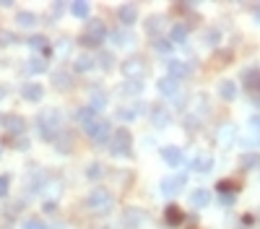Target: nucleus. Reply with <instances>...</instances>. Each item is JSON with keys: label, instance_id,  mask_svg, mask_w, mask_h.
Listing matches in <instances>:
<instances>
[{"label": "nucleus", "instance_id": "30", "mask_svg": "<svg viewBox=\"0 0 260 229\" xmlns=\"http://www.w3.org/2000/svg\"><path fill=\"white\" fill-rule=\"evenodd\" d=\"M242 167H245V169L260 167V154H245V156H242Z\"/></svg>", "mask_w": 260, "mask_h": 229}, {"label": "nucleus", "instance_id": "19", "mask_svg": "<svg viewBox=\"0 0 260 229\" xmlns=\"http://www.w3.org/2000/svg\"><path fill=\"white\" fill-rule=\"evenodd\" d=\"M190 203H193L195 209H206V206L211 203L208 190H193V193H190Z\"/></svg>", "mask_w": 260, "mask_h": 229}, {"label": "nucleus", "instance_id": "40", "mask_svg": "<svg viewBox=\"0 0 260 229\" xmlns=\"http://www.w3.org/2000/svg\"><path fill=\"white\" fill-rule=\"evenodd\" d=\"M206 44L216 47V44H219V31H208V34H206Z\"/></svg>", "mask_w": 260, "mask_h": 229}, {"label": "nucleus", "instance_id": "45", "mask_svg": "<svg viewBox=\"0 0 260 229\" xmlns=\"http://www.w3.org/2000/svg\"><path fill=\"white\" fill-rule=\"evenodd\" d=\"M0 120H3V117H0Z\"/></svg>", "mask_w": 260, "mask_h": 229}, {"label": "nucleus", "instance_id": "2", "mask_svg": "<svg viewBox=\"0 0 260 229\" xmlns=\"http://www.w3.org/2000/svg\"><path fill=\"white\" fill-rule=\"evenodd\" d=\"M104 37H107V29H104V24H101L99 18H91L86 24V29H84V37H81V42L86 44V47H99L101 42H104Z\"/></svg>", "mask_w": 260, "mask_h": 229}, {"label": "nucleus", "instance_id": "39", "mask_svg": "<svg viewBox=\"0 0 260 229\" xmlns=\"http://www.w3.org/2000/svg\"><path fill=\"white\" fill-rule=\"evenodd\" d=\"M234 198H237V193H234V190L221 193V203H224V206H232V203H234Z\"/></svg>", "mask_w": 260, "mask_h": 229}, {"label": "nucleus", "instance_id": "14", "mask_svg": "<svg viewBox=\"0 0 260 229\" xmlns=\"http://www.w3.org/2000/svg\"><path fill=\"white\" fill-rule=\"evenodd\" d=\"M162 159L169 167H179L182 164V151L177 146H167V148H162Z\"/></svg>", "mask_w": 260, "mask_h": 229}, {"label": "nucleus", "instance_id": "38", "mask_svg": "<svg viewBox=\"0 0 260 229\" xmlns=\"http://www.w3.org/2000/svg\"><path fill=\"white\" fill-rule=\"evenodd\" d=\"M8 185H10V177L8 175H0V198L8 196Z\"/></svg>", "mask_w": 260, "mask_h": 229}, {"label": "nucleus", "instance_id": "25", "mask_svg": "<svg viewBox=\"0 0 260 229\" xmlns=\"http://www.w3.org/2000/svg\"><path fill=\"white\" fill-rule=\"evenodd\" d=\"M169 39H172V44H179V42H185V39H187V29H185L182 24L172 26V31H169Z\"/></svg>", "mask_w": 260, "mask_h": 229}, {"label": "nucleus", "instance_id": "28", "mask_svg": "<svg viewBox=\"0 0 260 229\" xmlns=\"http://www.w3.org/2000/svg\"><path fill=\"white\" fill-rule=\"evenodd\" d=\"M162 24H164V18H162V16H151L149 21H146V31L156 37V34H159V29H162Z\"/></svg>", "mask_w": 260, "mask_h": 229}, {"label": "nucleus", "instance_id": "42", "mask_svg": "<svg viewBox=\"0 0 260 229\" xmlns=\"http://www.w3.org/2000/svg\"><path fill=\"white\" fill-rule=\"evenodd\" d=\"M16 148H21V151H26V148H29V141H26V138H18Z\"/></svg>", "mask_w": 260, "mask_h": 229}, {"label": "nucleus", "instance_id": "10", "mask_svg": "<svg viewBox=\"0 0 260 229\" xmlns=\"http://www.w3.org/2000/svg\"><path fill=\"white\" fill-rule=\"evenodd\" d=\"M91 138L96 141V146H104V143H109L112 141V128H109V122H104V120H99L96 122V128L88 133Z\"/></svg>", "mask_w": 260, "mask_h": 229}, {"label": "nucleus", "instance_id": "7", "mask_svg": "<svg viewBox=\"0 0 260 229\" xmlns=\"http://www.w3.org/2000/svg\"><path fill=\"white\" fill-rule=\"evenodd\" d=\"M185 182H187V175H174V177H167V180L162 182V193H164L167 198H174L177 193H182Z\"/></svg>", "mask_w": 260, "mask_h": 229}, {"label": "nucleus", "instance_id": "22", "mask_svg": "<svg viewBox=\"0 0 260 229\" xmlns=\"http://www.w3.org/2000/svg\"><path fill=\"white\" fill-rule=\"evenodd\" d=\"M219 94H221V99L232 102V99L237 97V84H234V81H221V86H219Z\"/></svg>", "mask_w": 260, "mask_h": 229}, {"label": "nucleus", "instance_id": "23", "mask_svg": "<svg viewBox=\"0 0 260 229\" xmlns=\"http://www.w3.org/2000/svg\"><path fill=\"white\" fill-rule=\"evenodd\" d=\"M88 107H91L94 112L104 110V107H107V94H101L99 89H94V91H91V105H88Z\"/></svg>", "mask_w": 260, "mask_h": 229}, {"label": "nucleus", "instance_id": "31", "mask_svg": "<svg viewBox=\"0 0 260 229\" xmlns=\"http://www.w3.org/2000/svg\"><path fill=\"white\" fill-rule=\"evenodd\" d=\"M29 71L31 73H44L47 71V60H44V57H34V60L29 63Z\"/></svg>", "mask_w": 260, "mask_h": 229}, {"label": "nucleus", "instance_id": "26", "mask_svg": "<svg viewBox=\"0 0 260 229\" xmlns=\"http://www.w3.org/2000/svg\"><path fill=\"white\" fill-rule=\"evenodd\" d=\"M91 68H94V60L88 55H78L76 57V71L78 73H86V71H91Z\"/></svg>", "mask_w": 260, "mask_h": 229}, {"label": "nucleus", "instance_id": "46", "mask_svg": "<svg viewBox=\"0 0 260 229\" xmlns=\"http://www.w3.org/2000/svg\"><path fill=\"white\" fill-rule=\"evenodd\" d=\"M101 229H104V227H101Z\"/></svg>", "mask_w": 260, "mask_h": 229}, {"label": "nucleus", "instance_id": "29", "mask_svg": "<svg viewBox=\"0 0 260 229\" xmlns=\"http://www.w3.org/2000/svg\"><path fill=\"white\" fill-rule=\"evenodd\" d=\"M29 47L37 50V52H47V37H31L29 39Z\"/></svg>", "mask_w": 260, "mask_h": 229}, {"label": "nucleus", "instance_id": "34", "mask_svg": "<svg viewBox=\"0 0 260 229\" xmlns=\"http://www.w3.org/2000/svg\"><path fill=\"white\" fill-rule=\"evenodd\" d=\"M154 47L159 50L162 55H169V52H172V47H174V44L169 42V39H156V42H154Z\"/></svg>", "mask_w": 260, "mask_h": 229}, {"label": "nucleus", "instance_id": "44", "mask_svg": "<svg viewBox=\"0 0 260 229\" xmlns=\"http://www.w3.org/2000/svg\"><path fill=\"white\" fill-rule=\"evenodd\" d=\"M258 143H260V138H258Z\"/></svg>", "mask_w": 260, "mask_h": 229}, {"label": "nucleus", "instance_id": "9", "mask_svg": "<svg viewBox=\"0 0 260 229\" xmlns=\"http://www.w3.org/2000/svg\"><path fill=\"white\" fill-rule=\"evenodd\" d=\"M151 122L156 128H167L169 122H172V112L167 110V105H156L151 107Z\"/></svg>", "mask_w": 260, "mask_h": 229}, {"label": "nucleus", "instance_id": "27", "mask_svg": "<svg viewBox=\"0 0 260 229\" xmlns=\"http://www.w3.org/2000/svg\"><path fill=\"white\" fill-rule=\"evenodd\" d=\"M112 42L115 44H133V34L130 31H122V29H117V31H112Z\"/></svg>", "mask_w": 260, "mask_h": 229}, {"label": "nucleus", "instance_id": "12", "mask_svg": "<svg viewBox=\"0 0 260 229\" xmlns=\"http://www.w3.org/2000/svg\"><path fill=\"white\" fill-rule=\"evenodd\" d=\"M117 16H120V21H122V24H125V26H133L135 21H138V5H133V3H125V5H120Z\"/></svg>", "mask_w": 260, "mask_h": 229}, {"label": "nucleus", "instance_id": "17", "mask_svg": "<svg viewBox=\"0 0 260 229\" xmlns=\"http://www.w3.org/2000/svg\"><path fill=\"white\" fill-rule=\"evenodd\" d=\"M21 94H24V99H26V102H39L44 91H42V86H39V84H26L24 89H21Z\"/></svg>", "mask_w": 260, "mask_h": 229}, {"label": "nucleus", "instance_id": "15", "mask_svg": "<svg viewBox=\"0 0 260 229\" xmlns=\"http://www.w3.org/2000/svg\"><path fill=\"white\" fill-rule=\"evenodd\" d=\"M156 89H159L164 97H172V94H177V89H179V81H177V78H172V76H164L162 81L156 84Z\"/></svg>", "mask_w": 260, "mask_h": 229}, {"label": "nucleus", "instance_id": "37", "mask_svg": "<svg viewBox=\"0 0 260 229\" xmlns=\"http://www.w3.org/2000/svg\"><path fill=\"white\" fill-rule=\"evenodd\" d=\"M135 114H138V107H120L117 117H120V120H133Z\"/></svg>", "mask_w": 260, "mask_h": 229}, {"label": "nucleus", "instance_id": "16", "mask_svg": "<svg viewBox=\"0 0 260 229\" xmlns=\"http://www.w3.org/2000/svg\"><path fill=\"white\" fill-rule=\"evenodd\" d=\"M242 81H245V86L250 89V91H260V71H258V68L245 71L242 73Z\"/></svg>", "mask_w": 260, "mask_h": 229}, {"label": "nucleus", "instance_id": "20", "mask_svg": "<svg viewBox=\"0 0 260 229\" xmlns=\"http://www.w3.org/2000/svg\"><path fill=\"white\" fill-rule=\"evenodd\" d=\"M88 10H91V5H88L86 0H76V3H71V13H73L76 18H86Z\"/></svg>", "mask_w": 260, "mask_h": 229}, {"label": "nucleus", "instance_id": "32", "mask_svg": "<svg viewBox=\"0 0 260 229\" xmlns=\"http://www.w3.org/2000/svg\"><path fill=\"white\" fill-rule=\"evenodd\" d=\"M99 68H104V71H112V68H115V57H112V52H101L99 55Z\"/></svg>", "mask_w": 260, "mask_h": 229}, {"label": "nucleus", "instance_id": "41", "mask_svg": "<svg viewBox=\"0 0 260 229\" xmlns=\"http://www.w3.org/2000/svg\"><path fill=\"white\" fill-rule=\"evenodd\" d=\"M24 229H47V227H44L39 219H29V222L24 224Z\"/></svg>", "mask_w": 260, "mask_h": 229}, {"label": "nucleus", "instance_id": "3", "mask_svg": "<svg viewBox=\"0 0 260 229\" xmlns=\"http://www.w3.org/2000/svg\"><path fill=\"white\" fill-rule=\"evenodd\" d=\"M109 143H112L109 148H112V154H115V156H128L133 151V135H130L128 128H120V130L112 133Z\"/></svg>", "mask_w": 260, "mask_h": 229}, {"label": "nucleus", "instance_id": "13", "mask_svg": "<svg viewBox=\"0 0 260 229\" xmlns=\"http://www.w3.org/2000/svg\"><path fill=\"white\" fill-rule=\"evenodd\" d=\"M167 73L179 81V78H185V76L190 73V68H187L182 60H174V57H169V60H167Z\"/></svg>", "mask_w": 260, "mask_h": 229}, {"label": "nucleus", "instance_id": "4", "mask_svg": "<svg viewBox=\"0 0 260 229\" xmlns=\"http://www.w3.org/2000/svg\"><path fill=\"white\" fill-rule=\"evenodd\" d=\"M86 206L91 211H96V214H104V211L112 209V193L104 190V188H94L91 193H88V198H86Z\"/></svg>", "mask_w": 260, "mask_h": 229}, {"label": "nucleus", "instance_id": "11", "mask_svg": "<svg viewBox=\"0 0 260 229\" xmlns=\"http://www.w3.org/2000/svg\"><path fill=\"white\" fill-rule=\"evenodd\" d=\"M234 141H237V128H234L232 122L221 125L219 133H216V143H219V146H232Z\"/></svg>", "mask_w": 260, "mask_h": 229}, {"label": "nucleus", "instance_id": "43", "mask_svg": "<svg viewBox=\"0 0 260 229\" xmlns=\"http://www.w3.org/2000/svg\"><path fill=\"white\" fill-rule=\"evenodd\" d=\"M255 18H258V24H260V5H255Z\"/></svg>", "mask_w": 260, "mask_h": 229}, {"label": "nucleus", "instance_id": "1", "mask_svg": "<svg viewBox=\"0 0 260 229\" xmlns=\"http://www.w3.org/2000/svg\"><path fill=\"white\" fill-rule=\"evenodd\" d=\"M60 122H63V114L58 110H44L39 114V135L42 138H55L60 130Z\"/></svg>", "mask_w": 260, "mask_h": 229}, {"label": "nucleus", "instance_id": "24", "mask_svg": "<svg viewBox=\"0 0 260 229\" xmlns=\"http://www.w3.org/2000/svg\"><path fill=\"white\" fill-rule=\"evenodd\" d=\"M167 224L169 227H179V224H182V214H179L177 206H167Z\"/></svg>", "mask_w": 260, "mask_h": 229}, {"label": "nucleus", "instance_id": "6", "mask_svg": "<svg viewBox=\"0 0 260 229\" xmlns=\"http://www.w3.org/2000/svg\"><path fill=\"white\" fill-rule=\"evenodd\" d=\"M143 222H146V214H143V209H138V206H130V209H125L120 216L122 229H141Z\"/></svg>", "mask_w": 260, "mask_h": 229}, {"label": "nucleus", "instance_id": "35", "mask_svg": "<svg viewBox=\"0 0 260 229\" xmlns=\"http://www.w3.org/2000/svg\"><path fill=\"white\" fill-rule=\"evenodd\" d=\"M8 130L10 133H21V130H24V120H21V117H8Z\"/></svg>", "mask_w": 260, "mask_h": 229}, {"label": "nucleus", "instance_id": "8", "mask_svg": "<svg viewBox=\"0 0 260 229\" xmlns=\"http://www.w3.org/2000/svg\"><path fill=\"white\" fill-rule=\"evenodd\" d=\"M76 120L81 122V128L86 130V133H91L94 128H96V122H99V117H96V112L91 110V107H81L76 112Z\"/></svg>", "mask_w": 260, "mask_h": 229}, {"label": "nucleus", "instance_id": "36", "mask_svg": "<svg viewBox=\"0 0 260 229\" xmlns=\"http://www.w3.org/2000/svg\"><path fill=\"white\" fill-rule=\"evenodd\" d=\"M141 89H143L141 81H128V84H122V94H138Z\"/></svg>", "mask_w": 260, "mask_h": 229}, {"label": "nucleus", "instance_id": "33", "mask_svg": "<svg viewBox=\"0 0 260 229\" xmlns=\"http://www.w3.org/2000/svg\"><path fill=\"white\" fill-rule=\"evenodd\" d=\"M18 26H37V16L34 13H18Z\"/></svg>", "mask_w": 260, "mask_h": 229}, {"label": "nucleus", "instance_id": "21", "mask_svg": "<svg viewBox=\"0 0 260 229\" xmlns=\"http://www.w3.org/2000/svg\"><path fill=\"white\" fill-rule=\"evenodd\" d=\"M52 84H55V89H71V86H73V81H71V73L58 71V73L52 76Z\"/></svg>", "mask_w": 260, "mask_h": 229}, {"label": "nucleus", "instance_id": "5", "mask_svg": "<svg viewBox=\"0 0 260 229\" xmlns=\"http://www.w3.org/2000/svg\"><path fill=\"white\" fill-rule=\"evenodd\" d=\"M146 71H149V65H146V60L138 55H133L122 63V73H125V78H130V81H141L146 76Z\"/></svg>", "mask_w": 260, "mask_h": 229}, {"label": "nucleus", "instance_id": "18", "mask_svg": "<svg viewBox=\"0 0 260 229\" xmlns=\"http://www.w3.org/2000/svg\"><path fill=\"white\" fill-rule=\"evenodd\" d=\"M211 167H213V159L206 154H200L190 162V169H195V172H211Z\"/></svg>", "mask_w": 260, "mask_h": 229}]
</instances>
